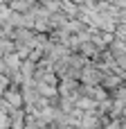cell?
<instances>
[{"label": "cell", "mask_w": 126, "mask_h": 129, "mask_svg": "<svg viewBox=\"0 0 126 129\" xmlns=\"http://www.w3.org/2000/svg\"><path fill=\"white\" fill-rule=\"evenodd\" d=\"M101 77H104V70H101V66L86 63V66H83V70H81L79 84H81V86H99Z\"/></svg>", "instance_id": "1"}, {"label": "cell", "mask_w": 126, "mask_h": 129, "mask_svg": "<svg viewBox=\"0 0 126 129\" xmlns=\"http://www.w3.org/2000/svg\"><path fill=\"white\" fill-rule=\"evenodd\" d=\"M106 129H119V127H117V122H110V125H108Z\"/></svg>", "instance_id": "2"}]
</instances>
